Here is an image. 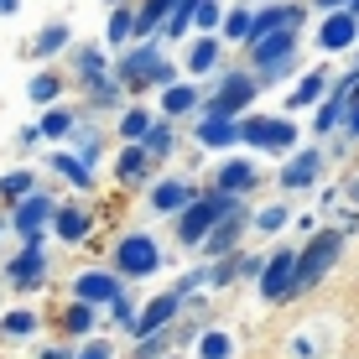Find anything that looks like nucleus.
<instances>
[{
	"label": "nucleus",
	"mask_w": 359,
	"mask_h": 359,
	"mask_svg": "<svg viewBox=\"0 0 359 359\" xmlns=\"http://www.w3.org/2000/svg\"><path fill=\"white\" fill-rule=\"evenodd\" d=\"M250 271H266V266L255 261V255H224V261L208 271V281H214V287H224V281H234V276H250Z\"/></svg>",
	"instance_id": "16"
},
{
	"label": "nucleus",
	"mask_w": 359,
	"mask_h": 359,
	"mask_svg": "<svg viewBox=\"0 0 359 359\" xmlns=\"http://www.w3.org/2000/svg\"><path fill=\"white\" fill-rule=\"evenodd\" d=\"M115 266L126 271V276H151V271L162 266L156 240H146V234H126V240L115 245Z\"/></svg>",
	"instance_id": "3"
},
{
	"label": "nucleus",
	"mask_w": 359,
	"mask_h": 359,
	"mask_svg": "<svg viewBox=\"0 0 359 359\" xmlns=\"http://www.w3.org/2000/svg\"><path fill=\"white\" fill-rule=\"evenodd\" d=\"M79 359H109V344H99V339H94V344H83V354H79Z\"/></svg>",
	"instance_id": "43"
},
{
	"label": "nucleus",
	"mask_w": 359,
	"mask_h": 359,
	"mask_svg": "<svg viewBox=\"0 0 359 359\" xmlns=\"http://www.w3.org/2000/svg\"><path fill=\"white\" fill-rule=\"evenodd\" d=\"M53 219V203H47L42 193H32V198H21V208H16V229L27 234V240H36L42 234V224Z\"/></svg>",
	"instance_id": "12"
},
{
	"label": "nucleus",
	"mask_w": 359,
	"mask_h": 359,
	"mask_svg": "<svg viewBox=\"0 0 359 359\" xmlns=\"http://www.w3.org/2000/svg\"><path fill=\"white\" fill-rule=\"evenodd\" d=\"M214 63H219V47H214V42H208V36H203V42H198V47H193V57H188V68H193V73H208V68H214Z\"/></svg>",
	"instance_id": "24"
},
{
	"label": "nucleus",
	"mask_w": 359,
	"mask_h": 359,
	"mask_svg": "<svg viewBox=\"0 0 359 359\" xmlns=\"http://www.w3.org/2000/svg\"><path fill=\"white\" fill-rule=\"evenodd\" d=\"M177 307H182V297H177V292H167V297H156V302H146V313L135 318V333H141V339H151V333L172 328V318H177Z\"/></svg>",
	"instance_id": "8"
},
{
	"label": "nucleus",
	"mask_w": 359,
	"mask_h": 359,
	"mask_svg": "<svg viewBox=\"0 0 359 359\" xmlns=\"http://www.w3.org/2000/svg\"><path fill=\"white\" fill-rule=\"evenodd\" d=\"M339 120H344V94H339V99H333V104H323V109H318V130H323V135H328L333 126H339Z\"/></svg>",
	"instance_id": "35"
},
{
	"label": "nucleus",
	"mask_w": 359,
	"mask_h": 359,
	"mask_svg": "<svg viewBox=\"0 0 359 359\" xmlns=\"http://www.w3.org/2000/svg\"><path fill=\"white\" fill-rule=\"evenodd\" d=\"M349 130H354V135H359V104H354V115H349Z\"/></svg>",
	"instance_id": "44"
},
{
	"label": "nucleus",
	"mask_w": 359,
	"mask_h": 359,
	"mask_svg": "<svg viewBox=\"0 0 359 359\" xmlns=\"http://www.w3.org/2000/svg\"><path fill=\"white\" fill-rule=\"evenodd\" d=\"M32 172H11V177L6 182H0V193H6V198H32Z\"/></svg>",
	"instance_id": "28"
},
{
	"label": "nucleus",
	"mask_w": 359,
	"mask_h": 359,
	"mask_svg": "<svg viewBox=\"0 0 359 359\" xmlns=\"http://www.w3.org/2000/svg\"><path fill=\"white\" fill-rule=\"evenodd\" d=\"M229 354H234V339H229V333H203L198 359H229Z\"/></svg>",
	"instance_id": "23"
},
{
	"label": "nucleus",
	"mask_w": 359,
	"mask_h": 359,
	"mask_svg": "<svg viewBox=\"0 0 359 359\" xmlns=\"http://www.w3.org/2000/svg\"><path fill=\"white\" fill-rule=\"evenodd\" d=\"M172 151V126H151L146 130V156H167Z\"/></svg>",
	"instance_id": "26"
},
{
	"label": "nucleus",
	"mask_w": 359,
	"mask_h": 359,
	"mask_svg": "<svg viewBox=\"0 0 359 359\" xmlns=\"http://www.w3.org/2000/svg\"><path fill=\"white\" fill-rule=\"evenodd\" d=\"M250 27H255V21L245 16V11H229V21H224V32H229V36H250Z\"/></svg>",
	"instance_id": "40"
},
{
	"label": "nucleus",
	"mask_w": 359,
	"mask_h": 359,
	"mask_svg": "<svg viewBox=\"0 0 359 359\" xmlns=\"http://www.w3.org/2000/svg\"><path fill=\"white\" fill-rule=\"evenodd\" d=\"M120 177H130V182H141L146 177V151H120Z\"/></svg>",
	"instance_id": "25"
},
{
	"label": "nucleus",
	"mask_w": 359,
	"mask_h": 359,
	"mask_svg": "<svg viewBox=\"0 0 359 359\" xmlns=\"http://www.w3.org/2000/svg\"><path fill=\"white\" fill-rule=\"evenodd\" d=\"M63 42H68V27H47L42 36H36V53L47 57V53H57V47H63Z\"/></svg>",
	"instance_id": "33"
},
{
	"label": "nucleus",
	"mask_w": 359,
	"mask_h": 359,
	"mask_svg": "<svg viewBox=\"0 0 359 359\" xmlns=\"http://www.w3.org/2000/svg\"><path fill=\"white\" fill-rule=\"evenodd\" d=\"M339 250H344V234H339V229L313 234V240H307V250L297 255V292L313 287V281H323V276H328V266L339 261Z\"/></svg>",
	"instance_id": "2"
},
{
	"label": "nucleus",
	"mask_w": 359,
	"mask_h": 359,
	"mask_svg": "<svg viewBox=\"0 0 359 359\" xmlns=\"http://www.w3.org/2000/svg\"><path fill=\"white\" fill-rule=\"evenodd\" d=\"M57 172H63V177H73V182H79V188H83V182H89V167H83L79 162V156H57V162H53Z\"/></svg>",
	"instance_id": "34"
},
{
	"label": "nucleus",
	"mask_w": 359,
	"mask_h": 359,
	"mask_svg": "<svg viewBox=\"0 0 359 359\" xmlns=\"http://www.w3.org/2000/svg\"><path fill=\"white\" fill-rule=\"evenodd\" d=\"M167 344H172V333H151V339H141V349H135V359H162L167 354Z\"/></svg>",
	"instance_id": "30"
},
{
	"label": "nucleus",
	"mask_w": 359,
	"mask_h": 359,
	"mask_svg": "<svg viewBox=\"0 0 359 359\" xmlns=\"http://www.w3.org/2000/svg\"><path fill=\"white\" fill-rule=\"evenodd\" d=\"M182 109H193V89H167V115H182Z\"/></svg>",
	"instance_id": "38"
},
{
	"label": "nucleus",
	"mask_w": 359,
	"mask_h": 359,
	"mask_svg": "<svg viewBox=\"0 0 359 359\" xmlns=\"http://www.w3.org/2000/svg\"><path fill=\"white\" fill-rule=\"evenodd\" d=\"M318 167H323V156H318V151H302L297 162H287V172H281V188H307V182L318 177Z\"/></svg>",
	"instance_id": "15"
},
{
	"label": "nucleus",
	"mask_w": 359,
	"mask_h": 359,
	"mask_svg": "<svg viewBox=\"0 0 359 359\" xmlns=\"http://www.w3.org/2000/svg\"><path fill=\"white\" fill-rule=\"evenodd\" d=\"M229 214H240V203H234L229 193H203V198H193L188 208H182V219H177V240L182 245H203L208 234H214V224H224Z\"/></svg>",
	"instance_id": "1"
},
{
	"label": "nucleus",
	"mask_w": 359,
	"mask_h": 359,
	"mask_svg": "<svg viewBox=\"0 0 359 359\" xmlns=\"http://www.w3.org/2000/svg\"><path fill=\"white\" fill-rule=\"evenodd\" d=\"M146 130H151V120H146L141 109H130L126 126H120V135H126V141H146Z\"/></svg>",
	"instance_id": "32"
},
{
	"label": "nucleus",
	"mask_w": 359,
	"mask_h": 359,
	"mask_svg": "<svg viewBox=\"0 0 359 359\" xmlns=\"http://www.w3.org/2000/svg\"><path fill=\"white\" fill-rule=\"evenodd\" d=\"M53 224H57V234H63V240H83V234L94 229V219L83 214V208H57Z\"/></svg>",
	"instance_id": "19"
},
{
	"label": "nucleus",
	"mask_w": 359,
	"mask_h": 359,
	"mask_svg": "<svg viewBox=\"0 0 359 359\" xmlns=\"http://www.w3.org/2000/svg\"><path fill=\"white\" fill-rule=\"evenodd\" d=\"M354 16H328V27H323V47H349L354 42Z\"/></svg>",
	"instance_id": "21"
},
{
	"label": "nucleus",
	"mask_w": 359,
	"mask_h": 359,
	"mask_svg": "<svg viewBox=\"0 0 359 359\" xmlns=\"http://www.w3.org/2000/svg\"><path fill=\"white\" fill-rule=\"evenodd\" d=\"M177 6H182V0H146V11L135 16V32H151L156 21H162V16H172Z\"/></svg>",
	"instance_id": "22"
},
{
	"label": "nucleus",
	"mask_w": 359,
	"mask_h": 359,
	"mask_svg": "<svg viewBox=\"0 0 359 359\" xmlns=\"http://www.w3.org/2000/svg\"><path fill=\"white\" fill-rule=\"evenodd\" d=\"M57 94V79L53 73H42V79H32V99H53Z\"/></svg>",
	"instance_id": "42"
},
{
	"label": "nucleus",
	"mask_w": 359,
	"mask_h": 359,
	"mask_svg": "<svg viewBox=\"0 0 359 359\" xmlns=\"http://www.w3.org/2000/svg\"><path fill=\"white\" fill-rule=\"evenodd\" d=\"M120 287L115 276H104V271H89V276H79V302H115Z\"/></svg>",
	"instance_id": "14"
},
{
	"label": "nucleus",
	"mask_w": 359,
	"mask_h": 359,
	"mask_svg": "<svg viewBox=\"0 0 359 359\" xmlns=\"http://www.w3.org/2000/svg\"><path fill=\"white\" fill-rule=\"evenodd\" d=\"M349 11H354V16H359V0H349Z\"/></svg>",
	"instance_id": "46"
},
{
	"label": "nucleus",
	"mask_w": 359,
	"mask_h": 359,
	"mask_svg": "<svg viewBox=\"0 0 359 359\" xmlns=\"http://www.w3.org/2000/svg\"><path fill=\"white\" fill-rule=\"evenodd\" d=\"M281 224H287V208H266V214L255 219V229H261V234H276Z\"/></svg>",
	"instance_id": "39"
},
{
	"label": "nucleus",
	"mask_w": 359,
	"mask_h": 359,
	"mask_svg": "<svg viewBox=\"0 0 359 359\" xmlns=\"http://www.w3.org/2000/svg\"><path fill=\"white\" fill-rule=\"evenodd\" d=\"M323 83H328V79H323V73H307V79H302V89H297V94L287 99V104H313V99H318V94H323Z\"/></svg>",
	"instance_id": "27"
},
{
	"label": "nucleus",
	"mask_w": 359,
	"mask_h": 359,
	"mask_svg": "<svg viewBox=\"0 0 359 359\" xmlns=\"http://www.w3.org/2000/svg\"><path fill=\"white\" fill-rule=\"evenodd\" d=\"M261 292L271 297V302H281V297L297 292V255H292V250H281V255H271V261H266V271H261Z\"/></svg>",
	"instance_id": "5"
},
{
	"label": "nucleus",
	"mask_w": 359,
	"mask_h": 359,
	"mask_svg": "<svg viewBox=\"0 0 359 359\" xmlns=\"http://www.w3.org/2000/svg\"><path fill=\"white\" fill-rule=\"evenodd\" d=\"M193 198H198V193L188 188V182H162V188L151 193V203L162 208V214H182V208H188Z\"/></svg>",
	"instance_id": "17"
},
{
	"label": "nucleus",
	"mask_w": 359,
	"mask_h": 359,
	"mask_svg": "<svg viewBox=\"0 0 359 359\" xmlns=\"http://www.w3.org/2000/svg\"><path fill=\"white\" fill-rule=\"evenodd\" d=\"M120 79H126L130 89H146V83H156V79L167 83V63H162V57L151 53V47H141V53L120 57Z\"/></svg>",
	"instance_id": "7"
},
{
	"label": "nucleus",
	"mask_w": 359,
	"mask_h": 359,
	"mask_svg": "<svg viewBox=\"0 0 359 359\" xmlns=\"http://www.w3.org/2000/svg\"><path fill=\"white\" fill-rule=\"evenodd\" d=\"M68 130H73V115H68V109H53V115L42 120V135H47V141H57V135H68Z\"/></svg>",
	"instance_id": "29"
},
{
	"label": "nucleus",
	"mask_w": 359,
	"mask_h": 359,
	"mask_svg": "<svg viewBox=\"0 0 359 359\" xmlns=\"http://www.w3.org/2000/svg\"><path fill=\"white\" fill-rule=\"evenodd\" d=\"M323 6H344V0H323Z\"/></svg>",
	"instance_id": "47"
},
{
	"label": "nucleus",
	"mask_w": 359,
	"mask_h": 359,
	"mask_svg": "<svg viewBox=\"0 0 359 359\" xmlns=\"http://www.w3.org/2000/svg\"><path fill=\"white\" fill-rule=\"evenodd\" d=\"M11 281H16V287H42V281H47V255H42L36 240L11 261Z\"/></svg>",
	"instance_id": "9"
},
{
	"label": "nucleus",
	"mask_w": 359,
	"mask_h": 359,
	"mask_svg": "<svg viewBox=\"0 0 359 359\" xmlns=\"http://www.w3.org/2000/svg\"><path fill=\"white\" fill-rule=\"evenodd\" d=\"M297 21H302V11H297V6H271V11L255 16L250 42H261V36H271V32H297Z\"/></svg>",
	"instance_id": "11"
},
{
	"label": "nucleus",
	"mask_w": 359,
	"mask_h": 359,
	"mask_svg": "<svg viewBox=\"0 0 359 359\" xmlns=\"http://www.w3.org/2000/svg\"><path fill=\"white\" fill-rule=\"evenodd\" d=\"M292 47H297V32H271V36L255 42V63H261L266 73H276V68L292 57Z\"/></svg>",
	"instance_id": "10"
},
{
	"label": "nucleus",
	"mask_w": 359,
	"mask_h": 359,
	"mask_svg": "<svg viewBox=\"0 0 359 359\" xmlns=\"http://www.w3.org/2000/svg\"><path fill=\"white\" fill-rule=\"evenodd\" d=\"M240 234H245V214H229L224 224H214V234H208V240H203V250L224 261V255H234V245H240Z\"/></svg>",
	"instance_id": "13"
},
{
	"label": "nucleus",
	"mask_w": 359,
	"mask_h": 359,
	"mask_svg": "<svg viewBox=\"0 0 359 359\" xmlns=\"http://www.w3.org/2000/svg\"><path fill=\"white\" fill-rule=\"evenodd\" d=\"M63 323H68L73 333H89V328H94V313H89V302H73V307H68V318H63Z\"/></svg>",
	"instance_id": "31"
},
{
	"label": "nucleus",
	"mask_w": 359,
	"mask_h": 359,
	"mask_svg": "<svg viewBox=\"0 0 359 359\" xmlns=\"http://www.w3.org/2000/svg\"><path fill=\"white\" fill-rule=\"evenodd\" d=\"M130 32H135V21H130V11L120 6L115 16H109V42H120V36H130Z\"/></svg>",
	"instance_id": "37"
},
{
	"label": "nucleus",
	"mask_w": 359,
	"mask_h": 359,
	"mask_svg": "<svg viewBox=\"0 0 359 359\" xmlns=\"http://www.w3.org/2000/svg\"><path fill=\"white\" fill-rule=\"evenodd\" d=\"M349 198H354V203H359V177H354V182H349Z\"/></svg>",
	"instance_id": "45"
},
{
	"label": "nucleus",
	"mask_w": 359,
	"mask_h": 359,
	"mask_svg": "<svg viewBox=\"0 0 359 359\" xmlns=\"http://www.w3.org/2000/svg\"><path fill=\"white\" fill-rule=\"evenodd\" d=\"M250 188H255V167L250 162H229L224 172H219V193L240 198V193H250Z\"/></svg>",
	"instance_id": "18"
},
{
	"label": "nucleus",
	"mask_w": 359,
	"mask_h": 359,
	"mask_svg": "<svg viewBox=\"0 0 359 359\" xmlns=\"http://www.w3.org/2000/svg\"><path fill=\"white\" fill-rule=\"evenodd\" d=\"M240 141H250V146H266V151H287V146L297 141V130L287 126V120H245L240 126Z\"/></svg>",
	"instance_id": "6"
},
{
	"label": "nucleus",
	"mask_w": 359,
	"mask_h": 359,
	"mask_svg": "<svg viewBox=\"0 0 359 359\" xmlns=\"http://www.w3.org/2000/svg\"><path fill=\"white\" fill-rule=\"evenodd\" d=\"M198 141H203V146H229V141H240V126L203 115V126H198Z\"/></svg>",
	"instance_id": "20"
},
{
	"label": "nucleus",
	"mask_w": 359,
	"mask_h": 359,
	"mask_svg": "<svg viewBox=\"0 0 359 359\" xmlns=\"http://www.w3.org/2000/svg\"><path fill=\"white\" fill-rule=\"evenodd\" d=\"M79 68H83V79H89V83H99V73H104V57H99L94 47H89V53H83V63H79Z\"/></svg>",
	"instance_id": "41"
},
{
	"label": "nucleus",
	"mask_w": 359,
	"mask_h": 359,
	"mask_svg": "<svg viewBox=\"0 0 359 359\" xmlns=\"http://www.w3.org/2000/svg\"><path fill=\"white\" fill-rule=\"evenodd\" d=\"M0 328H6L11 339H21V333H32V328H36V313H11L6 323H0Z\"/></svg>",
	"instance_id": "36"
},
{
	"label": "nucleus",
	"mask_w": 359,
	"mask_h": 359,
	"mask_svg": "<svg viewBox=\"0 0 359 359\" xmlns=\"http://www.w3.org/2000/svg\"><path fill=\"white\" fill-rule=\"evenodd\" d=\"M250 99H255V79H245V73H229L224 89L208 99V115H214V120H229V115H240Z\"/></svg>",
	"instance_id": "4"
}]
</instances>
